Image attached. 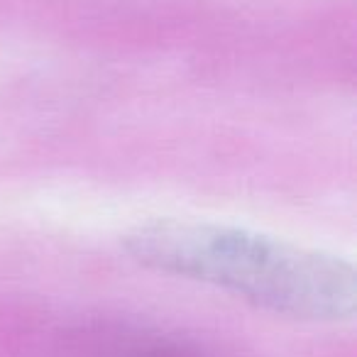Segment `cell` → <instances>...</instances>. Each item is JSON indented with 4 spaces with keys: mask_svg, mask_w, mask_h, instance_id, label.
I'll use <instances>...</instances> for the list:
<instances>
[{
    "mask_svg": "<svg viewBox=\"0 0 357 357\" xmlns=\"http://www.w3.org/2000/svg\"><path fill=\"white\" fill-rule=\"evenodd\" d=\"M137 262L206 282L255 306L308 321L355 313V269L333 255L196 220H152L125 240Z\"/></svg>",
    "mask_w": 357,
    "mask_h": 357,
    "instance_id": "6da1fadb",
    "label": "cell"
}]
</instances>
